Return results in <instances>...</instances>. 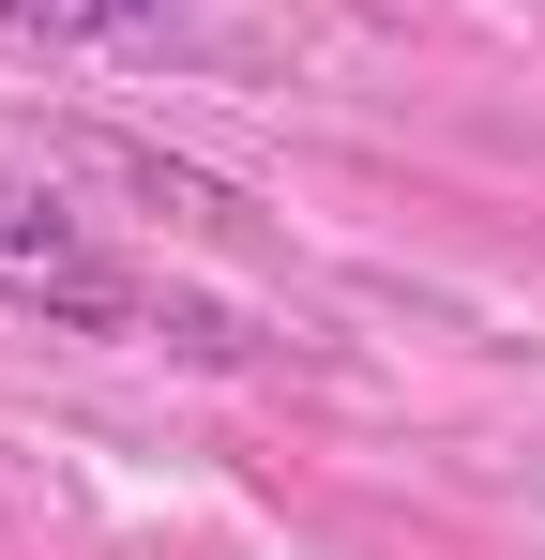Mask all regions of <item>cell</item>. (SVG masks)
Masks as SVG:
<instances>
[{
    "instance_id": "6da1fadb",
    "label": "cell",
    "mask_w": 545,
    "mask_h": 560,
    "mask_svg": "<svg viewBox=\"0 0 545 560\" xmlns=\"http://www.w3.org/2000/svg\"><path fill=\"white\" fill-rule=\"evenodd\" d=\"M0 303L46 318V334H152V318H167V288L137 273L77 197L15 183V167H0Z\"/></svg>"
},
{
    "instance_id": "7a4b0ae2",
    "label": "cell",
    "mask_w": 545,
    "mask_h": 560,
    "mask_svg": "<svg viewBox=\"0 0 545 560\" xmlns=\"http://www.w3.org/2000/svg\"><path fill=\"white\" fill-rule=\"evenodd\" d=\"M0 31H46V46H121V31H167V0H0Z\"/></svg>"
}]
</instances>
